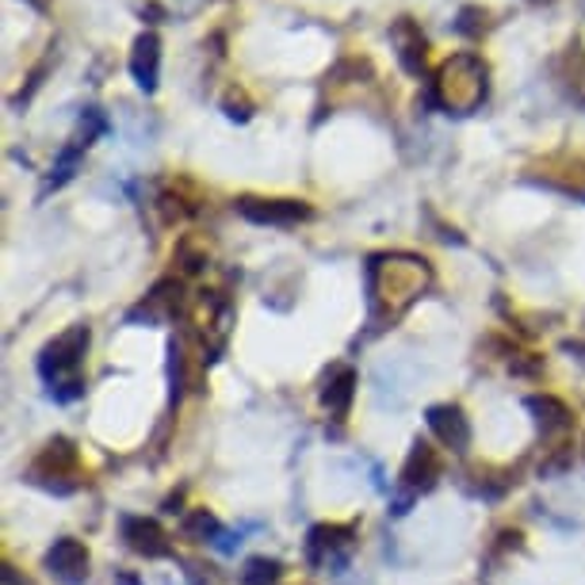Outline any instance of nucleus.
Wrapping results in <instances>:
<instances>
[{
    "mask_svg": "<svg viewBox=\"0 0 585 585\" xmlns=\"http://www.w3.org/2000/svg\"><path fill=\"white\" fill-rule=\"evenodd\" d=\"M432 284V268L424 256L413 253H379L367 261V310L375 330L395 325L421 291Z\"/></svg>",
    "mask_w": 585,
    "mask_h": 585,
    "instance_id": "f257e3e1",
    "label": "nucleus"
},
{
    "mask_svg": "<svg viewBox=\"0 0 585 585\" xmlns=\"http://www.w3.org/2000/svg\"><path fill=\"white\" fill-rule=\"evenodd\" d=\"M490 96V66L478 54L460 51L437 66L429 77V100L448 115H471Z\"/></svg>",
    "mask_w": 585,
    "mask_h": 585,
    "instance_id": "f03ea898",
    "label": "nucleus"
},
{
    "mask_svg": "<svg viewBox=\"0 0 585 585\" xmlns=\"http://www.w3.org/2000/svg\"><path fill=\"white\" fill-rule=\"evenodd\" d=\"M88 352V325H74L62 336H54L51 344L38 356V372L51 383V395L58 402H74L85 395V379H81V364Z\"/></svg>",
    "mask_w": 585,
    "mask_h": 585,
    "instance_id": "7ed1b4c3",
    "label": "nucleus"
},
{
    "mask_svg": "<svg viewBox=\"0 0 585 585\" xmlns=\"http://www.w3.org/2000/svg\"><path fill=\"white\" fill-rule=\"evenodd\" d=\"M77 475H81V455H77L74 440H66V437H54L27 467L31 483L46 486V490H54V494H74L77 486H81Z\"/></svg>",
    "mask_w": 585,
    "mask_h": 585,
    "instance_id": "20e7f679",
    "label": "nucleus"
},
{
    "mask_svg": "<svg viewBox=\"0 0 585 585\" xmlns=\"http://www.w3.org/2000/svg\"><path fill=\"white\" fill-rule=\"evenodd\" d=\"M242 219L256 222V227H299V222L314 219V207L307 199H264V196H242L234 203Z\"/></svg>",
    "mask_w": 585,
    "mask_h": 585,
    "instance_id": "39448f33",
    "label": "nucleus"
},
{
    "mask_svg": "<svg viewBox=\"0 0 585 585\" xmlns=\"http://www.w3.org/2000/svg\"><path fill=\"white\" fill-rule=\"evenodd\" d=\"M390 43H395L398 66H402L410 77H424V51H429V38H424V31L418 27V20L398 15V20L390 23Z\"/></svg>",
    "mask_w": 585,
    "mask_h": 585,
    "instance_id": "423d86ee",
    "label": "nucleus"
},
{
    "mask_svg": "<svg viewBox=\"0 0 585 585\" xmlns=\"http://www.w3.org/2000/svg\"><path fill=\"white\" fill-rule=\"evenodd\" d=\"M46 571H51L62 585H85V578H88L85 543L74 540V536H62V540H54V548L46 551Z\"/></svg>",
    "mask_w": 585,
    "mask_h": 585,
    "instance_id": "0eeeda50",
    "label": "nucleus"
},
{
    "mask_svg": "<svg viewBox=\"0 0 585 585\" xmlns=\"http://www.w3.org/2000/svg\"><path fill=\"white\" fill-rule=\"evenodd\" d=\"M424 421H429L432 437H437L444 448H452V452H460V455L471 448V421H467V413H463L460 406H452V402L429 406Z\"/></svg>",
    "mask_w": 585,
    "mask_h": 585,
    "instance_id": "6e6552de",
    "label": "nucleus"
},
{
    "mask_svg": "<svg viewBox=\"0 0 585 585\" xmlns=\"http://www.w3.org/2000/svg\"><path fill=\"white\" fill-rule=\"evenodd\" d=\"M440 475H444V467H440V455L432 444H424V440H418L410 452V460H406L402 467V486L410 498H418V494H429L432 486L440 483Z\"/></svg>",
    "mask_w": 585,
    "mask_h": 585,
    "instance_id": "1a4fd4ad",
    "label": "nucleus"
},
{
    "mask_svg": "<svg viewBox=\"0 0 585 585\" xmlns=\"http://www.w3.org/2000/svg\"><path fill=\"white\" fill-rule=\"evenodd\" d=\"M123 540L134 555H146V559L173 555V543H168L165 528L150 517H123Z\"/></svg>",
    "mask_w": 585,
    "mask_h": 585,
    "instance_id": "9d476101",
    "label": "nucleus"
},
{
    "mask_svg": "<svg viewBox=\"0 0 585 585\" xmlns=\"http://www.w3.org/2000/svg\"><path fill=\"white\" fill-rule=\"evenodd\" d=\"M180 295H184L180 279H162V284H157L154 291H150L146 299L131 310V322H139V318H146L150 325H154V322H173V318L180 314V302H184Z\"/></svg>",
    "mask_w": 585,
    "mask_h": 585,
    "instance_id": "9b49d317",
    "label": "nucleus"
},
{
    "mask_svg": "<svg viewBox=\"0 0 585 585\" xmlns=\"http://www.w3.org/2000/svg\"><path fill=\"white\" fill-rule=\"evenodd\" d=\"M131 77L139 81L142 92H157V77H162V38H157L154 31H142V35L134 38Z\"/></svg>",
    "mask_w": 585,
    "mask_h": 585,
    "instance_id": "f8f14e48",
    "label": "nucleus"
},
{
    "mask_svg": "<svg viewBox=\"0 0 585 585\" xmlns=\"http://www.w3.org/2000/svg\"><path fill=\"white\" fill-rule=\"evenodd\" d=\"M536 180L548 184V188H555V191H563V196L585 199V157H563V162H548Z\"/></svg>",
    "mask_w": 585,
    "mask_h": 585,
    "instance_id": "ddd939ff",
    "label": "nucleus"
},
{
    "mask_svg": "<svg viewBox=\"0 0 585 585\" xmlns=\"http://www.w3.org/2000/svg\"><path fill=\"white\" fill-rule=\"evenodd\" d=\"M352 398H356V372L349 364H336L322 383V406L333 418H349Z\"/></svg>",
    "mask_w": 585,
    "mask_h": 585,
    "instance_id": "4468645a",
    "label": "nucleus"
},
{
    "mask_svg": "<svg viewBox=\"0 0 585 585\" xmlns=\"http://www.w3.org/2000/svg\"><path fill=\"white\" fill-rule=\"evenodd\" d=\"M352 536H356V528L352 525H318L310 528L307 536V559L310 563H330L336 551H344L352 543Z\"/></svg>",
    "mask_w": 585,
    "mask_h": 585,
    "instance_id": "2eb2a0df",
    "label": "nucleus"
},
{
    "mask_svg": "<svg viewBox=\"0 0 585 585\" xmlns=\"http://www.w3.org/2000/svg\"><path fill=\"white\" fill-rule=\"evenodd\" d=\"M555 74L566 92H571V100L585 103V46H582V38H574V43L566 46V54L555 62Z\"/></svg>",
    "mask_w": 585,
    "mask_h": 585,
    "instance_id": "dca6fc26",
    "label": "nucleus"
},
{
    "mask_svg": "<svg viewBox=\"0 0 585 585\" xmlns=\"http://www.w3.org/2000/svg\"><path fill=\"white\" fill-rule=\"evenodd\" d=\"M528 410L536 413L543 437H548V432H566L574 424V413L566 410V402H559L555 395H532L528 398Z\"/></svg>",
    "mask_w": 585,
    "mask_h": 585,
    "instance_id": "f3484780",
    "label": "nucleus"
},
{
    "mask_svg": "<svg viewBox=\"0 0 585 585\" xmlns=\"http://www.w3.org/2000/svg\"><path fill=\"white\" fill-rule=\"evenodd\" d=\"M92 146V142L85 139V134H77L74 142H69L66 150L58 154V162H54V168H51V180H46V188L43 191H54V188H62V184H69L74 180V173L81 168V162H85V150Z\"/></svg>",
    "mask_w": 585,
    "mask_h": 585,
    "instance_id": "a211bd4d",
    "label": "nucleus"
},
{
    "mask_svg": "<svg viewBox=\"0 0 585 585\" xmlns=\"http://www.w3.org/2000/svg\"><path fill=\"white\" fill-rule=\"evenodd\" d=\"M184 536H188V540H196V543H203V540L222 536V525H219V517H214V512L191 509L188 517H184Z\"/></svg>",
    "mask_w": 585,
    "mask_h": 585,
    "instance_id": "6ab92c4d",
    "label": "nucleus"
},
{
    "mask_svg": "<svg viewBox=\"0 0 585 585\" xmlns=\"http://www.w3.org/2000/svg\"><path fill=\"white\" fill-rule=\"evenodd\" d=\"M279 578H284V566H279L276 559H264V555L250 559V563H245V571H242L245 585H276Z\"/></svg>",
    "mask_w": 585,
    "mask_h": 585,
    "instance_id": "aec40b11",
    "label": "nucleus"
},
{
    "mask_svg": "<svg viewBox=\"0 0 585 585\" xmlns=\"http://www.w3.org/2000/svg\"><path fill=\"white\" fill-rule=\"evenodd\" d=\"M455 31H460V35H467V38H478V35H483V31H486V8H478V4L460 8Z\"/></svg>",
    "mask_w": 585,
    "mask_h": 585,
    "instance_id": "412c9836",
    "label": "nucleus"
},
{
    "mask_svg": "<svg viewBox=\"0 0 585 585\" xmlns=\"http://www.w3.org/2000/svg\"><path fill=\"white\" fill-rule=\"evenodd\" d=\"M222 108H227V115L238 119V123H245V119L253 115V103L245 100V92H230L227 100H222Z\"/></svg>",
    "mask_w": 585,
    "mask_h": 585,
    "instance_id": "4be33fe9",
    "label": "nucleus"
},
{
    "mask_svg": "<svg viewBox=\"0 0 585 585\" xmlns=\"http://www.w3.org/2000/svg\"><path fill=\"white\" fill-rule=\"evenodd\" d=\"M115 585H142V582H139V574L123 571V574H115Z\"/></svg>",
    "mask_w": 585,
    "mask_h": 585,
    "instance_id": "5701e85b",
    "label": "nucleus"
},
{
    "mask_svg": "<svg viewBox=\"0 0 585 585\" xmlns=\"http://www.w3.org/2000/svg\"><path fill=\"white\" fill-rule=\"evenodd\" d=\"M31 8H35V12H46V8H51V0H27Z\"/></svg>",
    "mask_w": 585,
    "mask_h": 585,
    "instance_id": "b1692460",
    "label": "nucleus"
}]
</instances>
